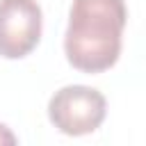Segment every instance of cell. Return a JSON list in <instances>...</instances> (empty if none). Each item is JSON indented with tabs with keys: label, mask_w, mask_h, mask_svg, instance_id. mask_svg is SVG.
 Instances as JSON below:
<instances>
[{
	"label": "cell",
	"mask_w": 146,
	"mask_h": 146,
	"mask_svg": "<svg viewBox=\"0 0 146 146\" xmlns=\"http://www.w3.org/2000/svg\"><path fill=\"white\" fill-rule=\"evenodd\" d=\"M105 114H107L105 96L87 84H66L57 89L48 100L50 123L68 137L91 135L94 130L100 128Z\"/></svg>",
	"instance_id": "obj_2"
},
{
	"label": "cell",
	"mask_w": 146,
	"mask_h": 146,
	"mask_svg": "<svg viewBox=\"0 0 146 146\" xmlns=\"http://www.w3.org/2000/svg\"><path fill=\"white\" fill-rule=\"evenodd\" d=\"M43 14L36 0H0V57L21 59L41 41Z\"/></svg>",
	"instance_id": "obj_3"
},
{
	"label": "cell",
	"mask_w": 146,
	"mask_h": 146,
	"mask_svg": "<svg viewBox=\"0 0 146 146\" xmlns=\"http://www.w3.org/2000/svg\"><path fill=\"white\" fill-rule=\"evenodd\" d=\"M125 23V0H73L64 34L68 64L82 73H103L112 68L121 55Z\"/></svg>",
	"instance_id": "obj_1"
},
{
	"label": "cell",
	"mask_w": 146,
	"mask_h": 146,
	"mask_svg": "<svg viewBox=\"0 0 146 146\" xmlns=\"http://www.w3.org/2000/svg\"><path fill=\"white\" fill-rule=\"evenodd\" d=\"M14 144H16V135L5 123H0V146H14Z\"/></svg>",
	"instance_id": "obj_4"
}]
</instances>
